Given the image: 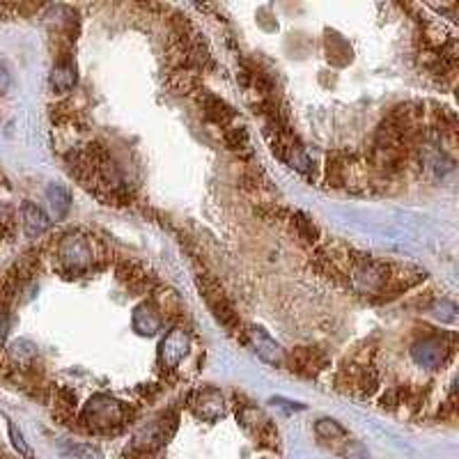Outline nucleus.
Here are the masks:
<instances>
[{
	"label": "nucleus",
	"instance_id": "18",
	"mask_svg": "<svg viewBox=\"0 0 459 459\" xmlns=\"http://www.w3.org/2000/svg\"><path fill=\"white\" fill-rule=\"evenodd\" d=\"M12 85V76H10V71H7L5 65H0V94H5L7 90H10Z\"/></svg>",
	"mask_w": 459,
	"mask_h": 459
},
{
	"label": "nucleus",
	"instance_id": "9",
	"mask_svg": "<svg viewBox=\"0 0 459 459\" xmlns=\"http://www.w3.org/2000/svg\"><path fill=\"white\" fill-rule=\"evenodd\" d=\"M246 336H248V340H250V345L255 347V354L262 358V361L271 363V365H283V363H285V356H287V354L283 352V347L278 345L274 338H269L262 329L248 326Z\"/></svg>",
	"mask_w": 459,
	"mask_h": 459
},
{
	"label": "nucleus",
	"instance_id": "8",
	"mask_svg": "<svg viewBox=\"0 0 459 459\" xmlns=\"http://www.w3.org/2000/svg\"><path fill=\"white\" fill-rule=\"evenodd\" d=\"M193 411L197 418H202L207 422H214L219 420L223 413H225V398L219 388L214 386H207V388L197 391L195 398H193Z\"/></svg>",
	"mask_w": 459,
	"mask_h": 459
},
{
	"label": "nucleus",
	"instance_id": "17",
	"mask_svg": "<svg viewBox=\"0 0 459 459\" xmlns=\"http://www.w3.org/2000/svg\"><path fill=\"white\" fill-rule=\"evenodd\" d=\"M69 453L76 459H99V450L92 446H69Z\"/></svg>",
	"mask_w": 459,
	"mask_h": 459
},
{
	"label": "nucleus",
	"instance_id": "6",
	"mask_svg": "<svg viewBox=\"0 0 459 459\" xmlns=\"http://www.w3.org/2000/svg\"><path fill=\"white\" fill-rule=\"evenodd\" d=\"M285 363L290 365L294 372H299L303 377H312L319 370H324L329 358L317 347H299V349H294L290 356H285Z\"/></svg>",
	"mask_w": 459,
	"mask_h": 459
},
{
	"label": "nucleus",
	"instance_id": "2",
	"mask_svg": "<svg viewBox=\"0 0 459 459\" xmlns=\"http://www.w3.org/2000/svg\"><path fill=\"white\" fill-rule=\"evenodd\" d=\"M129 418V409L122 402L108 398V395H94L83 411V420L90 422L94 432H113L122 427Z\"/></svg>",
	"mask_w": 459,
	"mask_h": 459
},
{
	"label": "nucleus",
	"instance_id": "5",
	"mask_svg": "<svg viewBox=\"0 0 459 459\" xmlns=\"http://www.w3.org/2000/svg\"><path fill=\"white\" fill-rule=\"evenodd\" d=\"M188 347H191V336L184 329H173L164 338L159 347V358L164 367L168 370H175V367L184 361V356L188 354Z\"/></svg>",
	"mask_w": 459,
	"mask_h": 459
},
{
	"label": "nucleus",
	"instance_id": "4",
	"mask_svg": "<svg viewBox=\"0 0 459 459\" xmlns=\"http://www.w3.org/2000/svg\"><path fill=\"white\" fill-rule=\"evenodd\" d=\"M58 257L67 274H83L87 267H92L94 253L90 248L87 239L80 235H69L65 241H60Z\"/></svg>",
	"mask_w": 459,
	"mask_h": 459
},
{
	"label": "nucleus",
	"instance_id": "15",
	"mask_svg": "<svg viewBox=\"0 0 459 459\" xmlns=\"http://www.w3.org/2000/svg\"><path fill=\"white\" fill-rule=\"evenodd\" d=\"M290 221H292V228H294L296 235H299V239H303V241H314V239L319 237L317 228H314L308 216H303V214L296 212V214L290 216Z\"/></svg>",
	"mask_w": 459,
	"mask_h": 459
},
{
	"label": "nucleus",
	"instance_id": "14",
	"mask_svg": "<svg viewBox=\"0 0 459 459\" xmlns=\"http://www.w3.org/2000/svg\"><path fill=\"white\" fill-rule=\"evenodd\" d=\"M23 228L30 237L42 235L44 230L49 228V219L44 216V212L35 204H23Z\"/></svg>",
	"mask_w": 459,
	"mask_h": 459
},
{
	"label": "nucleus",
	"instance_id": "11",
	"mask_svg": "<svg viewBox=\"0 0 459 459\" xmlns=\"http://www.w3.org/2000/svg\"><path fill=\"white\" fill-rule=\"evenodd\" d=\"M118 278L127 290H133V292H142L152 287V278L147 276V271L133 262H122L118 267Z\"/></svg>",
	"mask_w": 459,
	"mask_h": 459
},
{
	"label": "nucleus",
	"instance_id": "3",
	"mask_svg": "<svg viewBox=\"0 0 459 459\" xmlns=\"http://www.w3.org/2000/svg\"><path fill=\"white\" fill-rule=\"evenodd\" d=\"M455 354V336H427L411 347L413 361L422 367H441Z\"/></svg>",
	"mask_w": 459,
	"mask_h": 459
},
{
	"label": "nucleus",
	"instance_id": "10",
	"mask_svg": "<svg viewBox=\"0 0 459 459\" xmlns=\"http://www.w3.org/2000/svg\"><path fill=\"white\" fill-rule=\"evenodd\" d=\"M164 317H161V310L154 301L140 303L136 310H133V329H136L140 336H154L161 329Z\"/></svg>",
	"mask_w": 459,
	"mask_h": 459
},
{
	"label": "nucleus",
	"instance_id": "7",
	"mask_svg": "<svg viewBox=\"0 0 459 459\" xmlns=\"http://www.w3.org/2000/svg\"><path fill=\"white\" fill-rule=\"evenodd\" d=\"M195 94H197V102H200V106H202L204 118L209 120L212 124H216V127H221V129H228V127L235 124L237 113L232 111V106L225 104L223 99L209 94L207 90H197Z\"/></svg>",
	"mask_w": 459,
	"mask_h": 459
},
{
	"label": "nucleus",
	"instance_id": "13",
	"mask_svg": "<svg viewBox=\"0 0 459 459\" xmlns=\"http://www.w3.org/2000/svg\"><path fill=\"white\" fill-rule=\"evenodd\" d=\"M223 140L225 145H228L235 154L239 157H250L253 154V149H250V140H248V133L244 127H237V124H232V127L223 129Z\"/></svg>",
	"mask_w": 459,
	"mask_h": 459
},
{
	"label": "nucleus",
	"instance_id": "1",
	"mask_svg": "<svg viewBox=\"0 0 459 459\" xmlns=\"http://www.w3.org/2000/svg\"><path fill=\"white\" fill-rule=\"evenodd\" d=\"M197 290L202 292L207 305H209L212 312H214V317L219 319L230 333L241 336V340H244V331H241V329H244V324H241L235 305L230 303L228 294H225V290L219 285V281H216V278L209 276V274H204V276L200 274V276H197Z\"/></svg>",
	"mask_w": 459,
	"mask_h": 459
},
{
	"label": "nucleus",
	"instance_id": "16",
	"mask_svg": "<svg viewBox=\"0 0 459 459\" xmlns=\"http://www.w3.org/2000/svg\"><path fill=\"white\" fill-rule=\"evenodd\" d=\"M49 200H51V204H53V209H56V219L65 216V212L69 209V193L65 191V188L51 186V188H49Z\"/></svg>",
	"mask_w": 459,
	"mask_h": 459
},
{
	"label": "nucleus",
	"instance_id": "12",
	"mask_svg": "<svg viewBox=\"0 0 459 459\" xmlns=\"http://www.w3.org/2000/svg\"><path fill=\"white\" fill-rule=\"evenodd\" d=\"M76 85V67L71 60H60L56 67H53L51 74V87L58 90V92H69L71 87Z\"/></svg>",
	"mask_w": 459,
	"mask_h": 459
}]
</instances>
